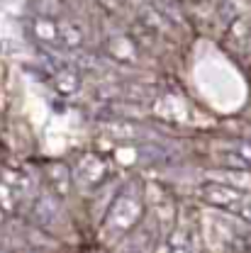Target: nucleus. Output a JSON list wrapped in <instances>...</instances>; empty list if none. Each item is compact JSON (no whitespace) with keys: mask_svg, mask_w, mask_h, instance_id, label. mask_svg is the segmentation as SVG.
Masks as SVG:
<instances>
[{"mask_svg":"<svg viewBox=\"0 0 251 253\" xmlns=\"http://www.w3.org/2000/svg\"><path fill=\"white\" fill-rule=\"evenodd\" d=\"M32 34L37 42H42L44 46H54L59 49V25L54 17H44V15H34L30 22Z\"/></svg>","mask_w":251,"mask_h":253,"instance_id":"obj_7","label":"nucleus"},{"mask_svg":"<svg viewBox=\"0 0 251 253\" xmlns=\"http://www.w3.org/2000/svg\"><path fill=\"white\" fill-rule=\"evenodd\" d=\"M44 175H47V183L51 185V192L66 197L68 190H71V168L61 163V161H51L44 166Z\"/></svg>","mask_w":251,"mask_h":253,"instance_id":"obj_5","label":"nucleus"},{"mask_svg":"<svg viewBox=\"0 0 251 253\" xmlns=\"http://www.w3.org/2000/svg\"><path fill=\"white\" fill-rule=\"evenodd\" d=\"M200 197H202L207 205L220 207V210L229 212V214H234V212L239 210V205L247 200L244 192H239L237 188H232V185H227V183H207V185H202V188H200Z\"/></svg>","mask_w":251,"mask_h":253,"instance_id":"obj_2","label":"nucleus"},{"mask_svg":"<svg viewBox=\"0 0 251 253\" xmlns=\"http://www.w3.org/2000/svg\"><path fill=\"white\" fill-rule=\"evenodd\" d=\"M71 175H73L81 185L93 190L107 178V163L98 156V154H83L81 161L76 163V168H73Z\"/></svg>","mask_w":251,"mask_h":253,"instance_id":"obj_3","label":"nucleus"},{"mask_svg":"<svg viewBox=\"0 0 251 253\" xmlns=\"http://www.w3.org/2000/svg\"><path fill=\"white\" fill-rule=\"evenodd\" d=\"M37 217H39V221H42L44 226H51L54 221L59 219V205H56L49 195H44V197L37 202Z\"/></svg>","mask_w":251,"mask_h":253,"instance_id":"obj_10","label":"nucleus"},{"mask_svg":"<svg viewBox=\"0 0 251 253\" xmlns=\"http://www.w3.org/2000/svg\"><path fill=\"white\" fill-rule=\"evenodd\" d=\"M217 161H220L222 168H227V170H247V173H249V166L244 163V158L239 156L234 149L220 151V154H217Z\"/></svg>","mask_w":251,"mask_h":253,"instance_id":"obj_11","label":"nucleus"},{"mask_svg":"<svg viewBox=\"0 0 251 253\" xmlns=\"http://www.w3.org/2000/svg\"><path fill=\"white\" fill-rule=\"evenodd\" d=\"M229 39L237 42L239 51L251 54V27L244 22V20H234V22H232V27H229Z\"/></svg>","mask_w":251,"mask_h":253,"instance_id":"obj_9","label":"nucleus"},{"mask_svg":"<svg viewBox=\"0 0 251 253\" xmlns=\"http://www.w3.org/2000/svg\"><path fill=\"white\" fill-rule=\"evenodd\" d=\"M37 12L34 15H44V17H63V12H66V5H63V0H37Z\"/></svg>","mask_w":251,"mask_h":253,"instance_id":"obj_12","label":"nucleus"},{"mask_svg":"<svg viewBox=\"0 0 251 253\" xmlns=\"http://www.w3.org/2000/svg\"><path fill=\"white\" fill-rule=\"evenodd\" d=\"M105 49H107V54L115 61H120V63L137 61V46H134V39L129 34H112V37H107Z\"/></svg>","mask_w":251,"mask_h":253,"instance_id":"obj_6","label":"nucleus"},{"mask_svg":"<svg viewBox=\"0 0 251 253\" xmlns=\"http://www.w3.org/2000/svg\"><path fill=\"white\" fill-rule=\"evenodd\" d=\"M59 25V49L63 51H78L86 44V32L76 20H61Z\"/></svg>","mask_w":251,"mask_h":253,"instance_id":"obj_8","label":"nucleus"},{"mask_svg":"<svg viewBox=\"0 0 251 253\" xmlns=\"http://www.w3.org/2000/svg\"><path fill=\"white\" fill-rule=\"evenodd\" d=\"M234 151L244 158V163L249 166V170H251V141H249V139H242V141H237V144H234Z\"/></svg>","mask_w":251,"mask_h":253,"instance_id":"obj_13","label":"nucleus"},{"mask_svg":"<svg viewBox=\"0 0 251 253\" xmlns=\"http://www.w3.org/2000/svg\"><path fill=\"white\" fill-rule=\"evenodd\" d=\"M142 217H144L142 197L132 190H122L115 197V202L110 205V212H107V219H105V236L110 241H117L129 229H134Z\"/></svg>","mask_w":251,"mask_h":253,"instance_id":"obj_1","label":"nucleus"},{"mask_svg":"<svg viewBox=\"0 0 251 253\" xmlns=\"http://www.w3.org/2000/svg\"><path fill=\"white\" fill-rule=\"evenodd\" d=\"M51 85H54V90L61 95H73L81 90V73L73 68V66H68V63H61V66H56L51 73Z\"/></svg>","mask_w":251,"mask_h":253,"instance_id":"obj_4","label":"nucleus"},{"mask_svg":"<svg viewBox=\"0 0 251 253\" xmlns=\"http://www.w3.org/2000/svg\"><path fill=\"white\" fill-rule=\"evenodd\" d=\"M98 2H100V5L105 7V10H112V12H115V10L120 7V0H98Z\"/></svg>","mask_w":251,"mask_h":253,"instance_id":"obj_14","label":"nucleus"}]
</instances>
